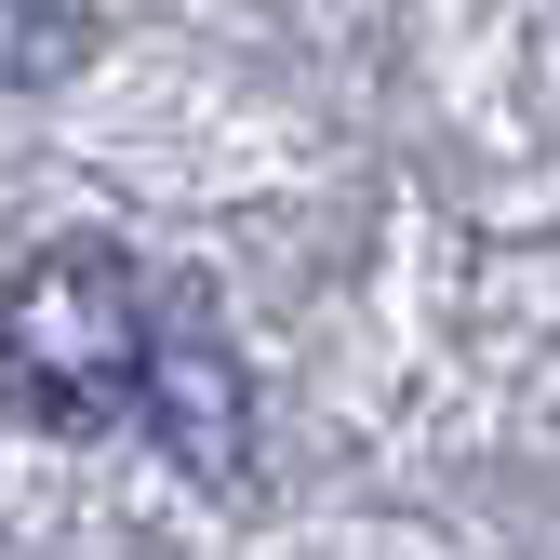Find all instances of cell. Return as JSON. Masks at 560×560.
<instances>
[{
  "label": "cell",
  "instance_id": "2",
  "mask_svg": "<svg viewBox=\"0 0 560 560\" xmlns=\"http://www.w3.org/2000/svg\"><path fill=\"white\" fill-rule=\"evenodd\" d=\"M148 413L174 428V454H200V467H228L241 454V387H228V361L200 347L187 320H161V361H148Z\"/></svg>",
  "mask_w": 560,
  "mask_h": 560
},
{
  "label": "cell",
  "instance_id": "3",
  "mask_svg": "<svg viewBox=\"0 0 560 560\" xmlns=\"http://www.w3.org/2000/svg\"><path fill=\"white\" fill-rule=\"evenodd\" d=\"M81 40H94V0H0V67H14V81L81 67Z\"/></svg>",
  "mask_w": 560,
  "mask_h": 560
},
{
  "label": "cell",
  "instance_id": "1",
  "mask_svg": "<svg viewBox=\"0 0 560 560\" xmlns=\"http://www.w3.org/2000/svg\"><path fill=\"white\" fill-rule=\"evenodd\" d=\"M148 361H161V307H148L120 241H54L14 267V294H0V400L27 428L94 441L120 413H148Z\"/></svg>",
  "mask_w": 560,
  "mask_h": 560
}]
</instances>
